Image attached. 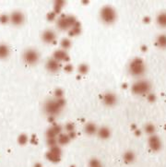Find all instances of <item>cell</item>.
I'll return each mask as SVG.
<instances>
[{
    "label": "cell",
    "instance_id": "cell-1",
    "mask_svg": "<svg viewBox=\"0 0 166 167\" xmlns=\"http://www.w3.org/2000/svg\"><path fill=\"white\" fill-rule=\"evenodd\" d=\"M64 105H65V101L62 98L56 99V100H48L44 105V110L48 115L55 116L60 114Z\"/></svg>",
    "mask_w": 166,
    "mask_h": 167
},
{
    "label": "cell",
    "instance_id": "cell-2",
    "mask_svg": "<svg viewBox=\"0 0 166 167\" xmlns=\"http://www.w3.org/2000/svg\"><path fill=\"white\" fill-rule=\"evenodd\" d=\"M100 17H101L103 22H104L105 24H112L116 20V12L115 9L111 6H105L102 9Z\"/></svg>",
    "mask_w": 166,
    "mask_h": 167
},
{
    "label": "cell",
    "instance_id": "cell-3",
    "mask_svg": "<svg viewBox=\"0 0 166 167\" xmlns=\"http://www.w3.org/2000/svg\"><path fill=\"white\" fill-rule=\"evenodd\" d=\"M129 71L131 75L135 77H140L145 72V65L140 58L133 59L129 65Z\"/></svg>",
    "mask_w": 166,
    "mask_h": 167
},
{
    "label": "cell",
    "instance_id": "cell-4",
    "mask_svg": "<svg viewBox=\"0 0 166 167\" xmlns=\"http://www.w3.org/2000/svg\"><path fill=\"white\" fill-rule=\"evenodd\" d=\"M22 59L27 65L32 66V65H35L38 63V61L40 59V55H39L38 51L35 49H27L23 53Z\"/></svg>",
    "mask_w": 166,
    "mask_h": 167
},
{
    "label": "cell",
    "instance_id": "cell-5",
    "mask_svg": "<svg viewBox=\"0 0 166 167\" xmlns=\"http://www.w3.org/2000/svg\"><path fill=\"white\" fill-rule=\"evenodd\" d=\"M77 23V20L76 19L73 17V16H62L60 17L58 20H57V27L60 29V30H69V29H71L75 24Z\"/></svg>",
    "mask_w": 166,
    "mask_h": 167
},
{
    "label": "cell",
    "instance_id": "cell-6",
    "mask_svg": "<svg viewBox=\"0 0 166 167\" xmlns=\"http://www.w3.org/2000/svg\"><path fill=\"white\" fill-rule=\"evenodd\" d=\"M150 90V84L147 80H139L132 86V91L135 94H147Z\"/></svg>",
    "mask_w": 166,
    "mask_h": 167
},
{
    "label": "cell",
    "instance_id": "cell-7",
    "mask_svg": "<svg viewBox=\"0 0 166 167\" xmlns=\"http://www.w3.org/2000/svg\"><path fill=\"white\" fill-rule=\"evenodd\" d=\"M24 20H25L24 15L20 11H15L9 16V21H11V23L15 26L22 25Z\"/></svg>",
    "mask_w": 166,
    "mask_h": 167
},
{
    "label": "cell",
    "instance_id": "cell-8",
    "mask_svg": "<svg viewBox=\"0 0 166 167\" xmlns=\"http://www.w3.org/2000/svg\"><path fill=\"white\" fill-rule=\"evenodd\" d=\"M117 102V97L113 92H106L103 97V103L106 106H114Z\"/></svg>",
    "mask_w": 166,
    "mask_h": 167
},
{
    "label": "cell",
    "instance_id": "cell-9",
    "mask_svg": "<svg viewBox=\"0 0 166 167\" xmlns=\"http://www.w3.org/2000/svg\"><path fill=\"white\" fill-rule=\"evenodd\" d=\"M45 66H46V69L49 72L55 73V72H57L60 69V63L52 57V58H50V59L47 60Z\"/></svg>",
    "mask_w": 166,
    "mask_h": 167
},
{
    "label": "cell",
    "instance_id": "cell-10",
    "mask_svg": "<svg viewBox=\"0 0 166 167\" xmlns=\"http://www.w3.org/2000/svg\"><path fill=\"white\" fill-rule=\"evenodd\" d=\"M55 32L52 30H46L43 32V35H42V39L44 43L46 44H51L55 40Z\"/></svg>",
    "mask_w": 166,
    "mask_h": 167
},
{
    "label": "cell",
    "instance_id": "cell-11",
    "mask_svg": "<svg viewBox=\"0 0 166 167\" xmlns=\"http://www.w3.org/2000/svg\"><path fill=\"white\" fill-rule=\"evenodd\" d=\"M149 145L150 147V149L154 151H157L161 149V143L160 139L157 136H151L149 140Z\"/></svg>",
    "mask_w": 166,
    "mask_h": 167
},
{
    "label": "cell",
    "instance_id": "cell-12",
    "mask_svg": "<svg viewBox=\"0 0 166 167\" xmlns=\"http://www.w3.org/2000/svg\"><path fill=\"white\" fill-rule=\"evenodd\" d=\"M68 54L63 49H59V50H56L55 53H54V55H53V58L55 59L56 61L60 62V61H64V60H68L69 57H68Z\"/></svg>",
    "mask_w": 166,
    "mask_h": 167
},
{
    "label": "cell",
    "instance_id": "cell-13",
    "mask_svg": "<svg viewBox=\"0 0 166 167\" xmlns=\"http://www.w3.org/2000/svg\"><path fill=\"white\" fill-rule=\"evenodd\" d=\"M97 134H98V136L101 138L102 140H107L111 136V131H110V129L108 127L103 126V127H101L100 129H98Z\"/></svg>",
    "mask_w": 166,
    "mask_h": 167
},
{
    "label": "cell",
    "instance_id": "cell-14",
    "mask_svg": "<svg viewBox=\"0 0 166 167\" xmlns=\"http://www.w3.org/2000/svg\"><path fill=\"white\" fill-rule=\"evenodd\" d=\"M10 54V49L8 44H0V59H6Z\"/></svg>",
    "mask_w": 166,
    "mask_h": 167
},
{
    "label": "cell",
    "instance_id": "cell-15",
    "mask_svg": "<svg viewBox=\"0 0 166 167\" xmlns=\"http://www.w3.org/2000/svg\"><path fill=\"white\" fill-rule=\"evenodd\" d=\"M84 131H85L86 134L91 136V135L96 134L97 131H98V128L94 123H88V124H86V126L84 127Z\"/></svg>",
    "mask_w": 166,
    "mask_h": 167
},
{
    "label": "cell",
    "instance_id": "cell-16",
    "mask_svg": "<svg viewBox=\"0 0 166 167\" xmlns=\"http://www.w3.org/2000/svg\"><path fill=\"white\" fill-rule=\"evenodd\" d=\"M57 143L61 144V145H65V144H68L70 140V138L69 137L68 134H60L57 137Z\"/></svg>",
    "mask_w": 166,
    "mask_h": 167
},
{
    "label": "cell",
    "instance_id": "cell-17",
    "mask_svg": "<svg viewBox=\"0 0 166 167\" xmlns=\"http://www.w3.org/2000/svg\"><path fill=\"white\" fill-rule=\"evenodd\" d=\"M60 157H61L60 155H57V154H55V153H54L50 151L46 153V158L49 161L53 162H57L60 160Z\"/></svg>",
    "mask_w": 166,
    "mask_h": 167
},
{
    "label": "cell",
    "instance_id": "cell-18",
    "mask_svg": "<svg viewBox=\"0 0 166 167\" xmlns=\"http://www.w3.org/2000/svg\"><path fill=\"white\" fill-rule=\"evenodd\" d=\"M157 22L162 28H166V13H161L157 18Z\"/></svg>",
    "mask_w": 166,
    "mask_h": 167
},
{
    "label": "cell",
    "instance_id": "cell-19",
    "mask_svg": "<svg viewBox=\"0 0 166 167\" xmlns=\"http://www.w3.org/2000/svg\"><path fill=\"white\" fill-rule=\"evenodd\" d=\"M134 160H135V154L133 153L132 151H126L124 154V161L126 163H130V162H132Z\"/></svg>",
    "mask_w": 166,
    "mask_h": 167
},
{
    "label": "cell",
    "instance_id": "cell-20",
    "mask_svg": "<svg viewBox=\"0 0 166 167\" xmlns=\"http://www.w3.org/2000/svg\"><path fill=\"white\" fill-rule=\"evenodd\" d=\"M157 44L161 48H166V36L165 35H161L157 39Z\"/></svg>",
    "mask_w": 166,
    "mask_h": 167
},
{
    "label": "cell",
    "instance_id": "cell-21",
    "mask_svg": "<svg viewBox=\"0 0 166 167\" xmlns=\"http://www.w3.org/2000/svg\"><path fill=\"white\" fill-rule=\"evenodd\" d=\"M80 31V27H79V24L77 22L70 30V35H77L79 34Z\"/></svg>",
    "mask_w": 166,
    "mask_h": 167
},
{
    "label": "cell",
    "instance_id": "cell-22",
    "mask_svg": "<svg viewBox=\"0 0 166 167\" xmlns=\"http://www.w3.org/2000/svg\"><path fill=\"white\" fill-rule=\"evenodd\" d=\"M89 167H103V165L99 160L91 159L89 162Z\"/></svg>",
    "mask_w": 166,
    "mask_h": 167
},
{
    "label": "cell",
    "instance_id": "cell-23",
    "mask_svg": "<svg viewBox=\"0 0 166 167\" xmlns=\"http://www.w3.org/2000/svg\"><path fill=\"white\" fill-rule=\"evenodd\" d=\"M61 46H62V49L65 51L66 49H69L71 46V42L69 39H64L61 42Z\"/></svg>",
    "mask_w": 166,
    "mask_h": 167
},
{
    "label": "cell",
    "instance_id": "cell-24",
    "mask_svg": "<svg viewBox=\"0 0 166 167\" xmlns=\"http://www.w3.org/2000/svg\"><path fill=\"white\" fill-rule=\"evenodd\" d=\"M18 142H19L20 145H25V144L28 142V136L25 135V134L19 135V138H18Z\"/></svg>",
    "mask_w": 166,
    "mask_h": 167
},
{
    "label": "cell",
    "instance_id": "cell-25",
    "mask_svg": "<svg viewBox=\"0 0 166 167\" xmlns=\"http://www.w3.org/2000/svg\"><path fill=\"white\" fill-rule=\"evenodd\" d=\"M145 131L148 133V134L152 135L153 133L155 132V126H154L152 124H148V125L145 126Z\"/></svg>",
    "mask_w": 166,
    "mask_h": 167
},
{
    "label": "cell",
    "instance_id": "cell-26",
    "mask_svg": "<svg viewBox=\"0 0 166 167\" xmlns=\"http://www.w3.org/2000/svg\"><path fill=\"white\" fill-rule=\"evenodd\" d=\"M88 69H89V68H88V66L86 64H81L79 66V72L80 74H86L88 72Z\"/></svg>",
    "mask_w": 166,
    "mask_h": 167
},
{
    "label": "cell",
    "instance_id": "cell-27",
    "mask_svg": "<svg viewBox=\"0 0 166 167\" xmlns=\"http://www.w3.org/2000/svg\"><path fill=\"white\" fill-rule=\"evenodd\" d=\"M9 21V16L6 15V14H3L0 16V22H1L2 24H6Z\"/></svg>",
    "mask_w": 166,
    "mask_h": 167
},
{
    "label": "cell",
    "instance_id": "cell-28",
    "mask_svg": "<svg viewBox=\"0 0 166 167\" xmlns=\"http://www.w3.org/2000/svg\"><path fill=\"white\" fill-rule=\"evenodd\" d=\"M65 129L68 131L69 133H70V132H73V131H75V126L72 124V123H69L68 125H66L65 126Z\"/></svg>",
    "mask_w": 166,
    "mask_h": 167
},
{
    "label": "cell",
    "instance_id": "cell-29",
    "mask_svg": "<svg viewBox=\"0 0 166 167\" xmlns=\"http://www.w3.org/2000/svg\"><path fill=\"white\" fill-rule=\"evenodd\" d=\"M55 97H56V99H61L63 97V91L59 89L56 90L55 91Z\"/></svg>",
    "mask_w": 166,
    "mask_h": 167
},
{
    "label": "cell",
    "instance_id": "cell-30",
    "mask_svg": "<svg viewBox=\"0 0 166 167\" xmlns=\"http://www.w3.org/2000/svg\"><path fill=\"white\" fill-rule=\"evenodd\" d=\"M65 69L68 71V72H69V71H71L72 69H73V68H72V66L71 65H68V66H65Z\"/></svg>",
    "mask_w": 166,
    "mask_h": 167
},
{
    "label": "cell",
    "instance_id": "cell-31",
    "mask_svg": "<svg viewBox=\"0 0 166 167\" xmlns=\"http://www.w3.org/2000/svg\"><path fill=\"white\" fill-rule=\"evenodd\" d=\"M55 13H54V12H52V13H50V14L48 15L49 20H53L55 19Z\"/></svg>",
    "mask_w": 166,
    "mask_h": 167
},
{
    "label": "cell",
    "instance_id": "cell-32",
    "mask_svg": "<svg viewBox=\"0 0 166 167\" xmlns=\"http://www.w3.org/2000/svg\"><path fill=\"white\" fill-rule=\"evenodd\" d=\"M43 165L41 164V163H39V162H37V163H35V165H34V167H42Z\"/></svg>",
    "mask_w": 166,
    "mask_h": 167
}]
</instances>
